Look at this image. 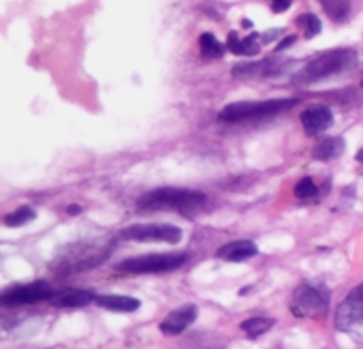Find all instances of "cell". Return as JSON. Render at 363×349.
I'll return each mask as SVG.
<instances>
[{"label": "cell", "mask_w": 363, "mask_h": 349, "mask_svg": "<svg viewBox=\"0 0 363 349\" xmlns=\"http://www.w3.org/2000/svg\"><path fill=\"white\" fill-rule=\"evenodd\" d=\"M207 202V196L196 189L187 187H157L144 193L136 200L138 209H157V211H178L184 215L199 211Z\"/></svg>", "instance_id": "6da1fadb"}, {"label": "cell", "mask_w": 363, "mask_h": 349, "mask_svg": "<svg viewBox=\"0 0 363 349\" xmlns=\"http://www.w3.org/2000/svg\"><path fill=\"white\" fill-rule=\"evenodd\" d=\"M358 53L354 50H330L313 58L298 71L294 82L300 86H311L314 82L336 77L340 73L352 71L358 66Z\"/></svg>", "instance_id": "7a4b0ae2"}, {"label": "cell", "mask_w": 363, "mask_h": 349, "mask_svg": "<svg viewBox=\"0 0 363 349\" xmlns=\"http://www.w3.org/2000/svg\"><path fill=\"white\" fill-rule=\"evenodd\" d=\"M113 251V238H99L95 242H84L79 245L66 248L64 255L51 264L55 271L71 273V271H84L102 264Z\"/></svg>", "instance_id": "3957f363"}, {"label": "cell", "mask_w": 363, "mask_h": 349, "mask_svg": "<svg viewBox=\"0 0 363 349\" xmlns=\"http://www.w3.org/2000/svg\"><path fill=\"white\" fill-rule=\"evenodd\" d=\"M298 99H272V100H244V102H233L220 111L218 121L222 122H244L252 118H264V116L278 115L281 111L294 108Z\"/></svg>", "instance_id": "277c9868"}, {"label": "cell", "mask_w": 363, "mask_h": 349, "mask_svg": "<svg viewBox=\"0 0 363 349\" xmlns=\"http://www.w3.org/2000/svg\"><path fill=\"white\" fill-rule=\"evenodd\" d=\"M189 260L187 253H155L142 255V257H133L128 260H122L116 266L118 271L131 275H158L169 273V271L180 270L186 262Z\"/></svg>", "instance_id": "5b68a950"}, {"label": "cell", "mask_w": 363, "mask_h": 349, "mask_svg": "<svg viewBox=\"0 0 363 349\" xmlns=\"http://www.w3.org/2000/svg\"><path fill=\"white\" fill-rule=\"evenodd\" d=\"M330 302V293L322 284H300L291 299V311L300 318H316L325 315Z\"/></svg>", "instance_id": "8992f818"}, {"label": "cell", "mask_w": 363, "mask_h": 349, "mask_svg": "<svg viewBox=\"0 0 363 349\" xmlns=\"http://www.w3.org/2000/svg\"><path fill=\"white\" fill-rule=\"evenodd\" d=\"M335 326L338 331L363 337V282L342 300L336 309Z\"/></svg>", "instance_id": "52a82bcc"}, {"label": "cell", "mask_w": 363, "mask_h": 349, "mask_svg": "<svg viewBox=\"0 0 363 349\" xmlns=\"http://www.w3.org/2000/svg\"><path fill=\"white\" fill-rule=\"evenodd\" d=\"M120 237L135 242H165L178 244L182 240V229L173 224H131L120 231Z\"/></svg>", "instance_id": "ba28073f"}, {"label": "cell", "mask_w": 363, "mask_h": 349, "mask_svg": "<svg viewBox=\"0 0 363 349\" xmlns=\"http://www.w3.org/2000/svg\"><path fill=\"white\" fill-rule=\"evenodd\" d=\"M53 295L55 291L51 289L50 284L44 282V280H37V282L6 289L0 297V302L4 308H21V306H31V304L51 300Z\"/></svg>", "instance_id": "9c48e42d"}, {"label": "cell", "mask_w": 363, "mask_h": 349, "mask_svg": "<svg viewBox=\"0 0 363 349\" xmlns=\"http://www.w3.org/2000/svg\"><path fill=\"white\" fill-rule=\"evenodd\" d=\"M285 62L280 58L267 57L258 62H244L233 67V77L242 80H252V79H269V77L280 75L284 71Z\"/></svg>", "instance_id": "30bf717a"}, {"label": "cell", "mask_w": 363, "mask_h": 349, "mask_svg": "<svg viewBox=\"0 0 363 349\" xmlns=\"http://www.w3.org/2000/svg\"><path fill=\"white\" fill-rule=\"evenodd\" d=\"M300 122L307 137H314V135H320L323 131H327L330 126L335 124V116H333V111L329 109V106L316 104L309 106V108L301 111Z\"/></svg>", "instance_id": "8fae6325"}, {"label": "cell", "mask_w": 363, "mask_h": 349, "mask_svg": "<svg viewBox=\"0 0 363 349\" xmlns=\"http://www.w3.org/2000/svg\"><path fill=\"white\" fill-rule=\"evenodd\" d=\"M199 316V308L194 304H186V306H180L178 309L171 311L169 315L162 320L160 331L167 337H177L186 331L194 320Z\"/></svg>", "instance_id": "7c38bea8"}, {"label": "cell", "mask_w": 363, "mask_h": 349, "mask_svg": "<svg viewBox=\"0 0 363 349\" xmlns=\"http://www.w3.org/2000/svg\"><path fill=\"white\" fill-rule=\"evenodd\" d=\"M95 299L96 295L91 289H62L55 291L50 304L55 308H84L95 302Z\"/></svg>", "instance_id": "4fadbf2b"}, {"label": "cell", "mask_w": 363, "mask_h": 349, "mask_svg": "<svg viewBox=\"0 0 363 349\" xmlns=\"http://www.w3.org/2000/svg\"><path fill=\"white\" fill-rule=\"evenodd\" d=\"M258 255V245L251 240H236L222 245L215 253L216 258H223L227 262H244Z\"/></svg>", "instance_id": "5bb4252c"}, {"label": "cell", "mask_w": 363, "mask_h": 349, "mask_svg": "<svg viewBox=\"0 0 363 349\" xmlns=\"http://www.w3.org/2000/svg\"><path fill=\"white\" fill-rule=\"evenodd\" d=\"M95 304L102 309L116 313H133L140 308V300L125 295H96Z\"/></svg>", "instance_id": "9a60e30c"}, {"label": "cell", "mask_w": 363, "mask_h": 349, "mask_svg": "<svg viewBox=\"0 0 363 349\" xmlns=\"http://www.w3.org/2000/svg\"><path fill=\"white\" fill-rule=\"evenodd\" d=\"M343 151H345V140L342 137H329L318 142L313 150V158L320 162H330L342 157Z\"/></svg>", "instance_id": "2e32d148"}, {"label": "cell", "mask_w": 363, "mask_h": 349, "mask_svg": "<svg viewBox=\"0 0 363 349\" xmlns=\"http://www.w3.org/2000/svg\"><path fill=\"white\" fill-rule=\"evenodd\" d=\"M318 2L322 4L323 11L329 15L330 21L338 24L345 22L351 13V0H318Z\"/></svg>", "instance_id": "e0dca14e"}, {"label": "cell", "mask_w": 363, "mask_h": 349, "mask_svg": "<svg viewBox=\"0 0 363 349\" xmlns=\"http://www.w3.org/2000/svg\"><path fill=\"white\" fill-rule=\"evenodd\" d=\"M200 53H202L203 58L211 60V58H220L223 53H225V48L223 44H220L218 38L213 33H203L200 35Z\"/></svg>", "instance_id": "ac0fdd59"}, {"label": "cell", "mask_w": 363, "mask_h": 349, "mask_svg": "<svg viewBox=\"0 0 363 349\" xmlns=\"http://www.w3.org/2000/svg\"><path fill=\"white\" fill-rule=\"evenodd\" d=\"M274 326V320L272 318H264V316H255V318H247L244 320L240 328L244 329L247 333L249 338H258L260 335L267 333L269 329Z\"/></svg>", "instance_id": "d6986e66"}, {"label": "cell", "mask_w": 363, "mask_h": 349, "mask_svg": "<svg viewBox=\"0 0 363 349\" xmlns=\"http://www.w3.org/2000/svg\"><path fill=\"white\" fill-rule=\"evenodd\" d=\"M35 216H37V213H35L33 208L21 206V208H17L15 211L8 213L4 216V226H8V228H21V226H26L31 221H35Z\"/></svg>", "instance_id": "ffe728a7"}, {"label": "cell", "mask_w": 363, "mask_h": 349, "mask_svg": "<svg viewBox=\"0 0 363 349\" xmlns=\"http://www.w3.org/2000/svg\"><path fill=\"white\" fill-rule=\"evenodd\" d=\"M296 24L303 29V37L307 40H311V38L322 33V21L316 15H313V13H303V15H300L296 18Z\"/></svg>", "instance_id": "44dd1931"}, {"label": "cell", "mask_w": 363, "mask_h": 349, "mask_svg": "<svg viewBox=\"0 0 363 349\" xmlns=\"http://www.w3.org/2000/svg\"><path fill=\"white\" fill-rule=\"evenodd\" d=\"M318 193V187L314 184V180L311 177H303L301 180H298L296 186H294V196L300 200H307L313 199L314 195Z\"/></svg>", "instance_id": "7402d4cb"}, {"label": "cell", "mask_w": 363, "mask_h": 349, "mask_svg": "<svg viewBox=\"0 0 363 349\" xmlns=\"http://www.w3.org/2000/svg\"><path fill=\"white\" fill-rule=\"evenodd\" d=\"M258 53H260L258 33H251L242 38V57H256Z\"/></svg>", "instance_id": "603a6c76"}, {"label": "cell", "mask_w": 363, "mask_h": 349, "mask_svg": "<svg viewBox=\"0 0 363 349\" xmlns=\"http://www.w3.org/2000/svg\"><path fill=\"white\" fill-rule=\"evenodd\" d=\"M225 48L227 51H231V53L236 55V57H242V38H238L236 31H231V33H229Z\"/></svg>", "instance_id": "cb8c5ba5"}, {"label": "cell", "mask_w": 363, "mask_h": 349, "mask_svg": "<svg viewBox=\"0 0 363 349\" xmlns=\"http://www.w3.org/2000/svg\"><path fill=\"white\" fill-rule=\"evenodd\" d=\"M293 6V0H271V8L274 13H284Z\"/></svg>", "instance_id": "d4e9b609"}, {"label": "cell", "mask_w": 363, "mask_h": 349, "mask_svg": "<svg viewBox=\"0 0 363 349\" xmlns=\"http://www.w3.org/2000/svg\"><path fill=\"white\" fill-rule=\"evenodd\" d=\"M294 42H296V35H287L285 38H281L280 44L274 48V51H277V53H280V51H284V50H287V48L293 46Z\"/></svg>", "instance_id": "484cf974"}, {"label": "cell", "mask_w": 363, "mask_h": 349, "mask_svg": "<svg viewBox=\"0 0 363 349\" xmlns=\"http://www.w3.org/2000/svg\"><path fill=\"white\" fill-rule=\"evenodd\" d=\"M278 35H281V29L277 28V29H272V31H265L264 35H262V40L264 42H269V40H274V38L278 37Z\"/></svg>", "instance_id": "4316f807"}, {"label": "cell", "mask_w": 363, "mask_h": 349, "mask_svg": "<svg viewBox=\"0 0 363 349\" xmlns=\"http://www.w3.org/2000/svg\"><path fill=\"white\" fill-rule=\"evenodd\" d=\"M67 213L69 215H79V213H82V208H80L79 204H71V206H67Z\"/></svg>", "instance_id": "83f0119b"}, {"label": "cell", "mask_w": 363, "mask_h": 349, "mask_svg": "<svg viewBox=\"0 0 363 349\" xmlns=\"http://www.w3.org/2000/svg\"><path fill=\"white\" fill-rule=\"evenodd\" d=\"M356 160H358L359 164H363V148L358 151V153H356Z\"/></svg>", "instance_id": "f1b7e54d"}, {"label": "cell", "mask_w": 363, "mask_h": 349, "mask_svg": "<svg viewBox=\"0 0 363 349\" xmlns=\"http://www.w3.org/2000/svg\"><path fill=\"white\" fill-rule=\"evenodd\" d=\"M242 24H244L245 28H252V24H251V22H249V21H244V22H242Z\"/></svg>", "instance_id": "f546056e"}, {"label": "cell", "mask_w": 363, "mask_h": 349, "mask_svg": "<svg viewBox=\"0 0 363 349\" xmlns=\"http://www.w3.org/2000/svg\"><path fill=\"white\" fill-rule=\"evenodd\" d=\"M362 86H363V80H362Z\"/></svg>", "instance_id": "4dcf8cb0"}]
</instances>
